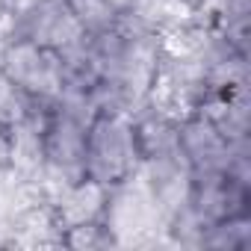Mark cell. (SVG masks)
Here are the masks:
<instances>
[{
	"label": "cell",
	"mask_w": 251,
	"mask_h": 251,
	"mask_svg": "<svg viewBox=\"0 0 251 251\" xmlns=\"http://www.w3.org/2000/svg\"><path fill=\"white\" fill-rule=\"evenodd\" d=\"M142 166L133 118L127 109H98L86 130L83 148V177L98 186H118L133 177Z\"/></svg>",
	"instance_id": "obj_1"
},
{
	"label": "cell",
	"mask_w": 251,
	"mask_h": 251,
	"mask_svg": "<svg viewBox=\"0 0 251 251\" xmlns=\"http://www.w3.org/2000/svg\"><path fill=\"white\" fill-rule=\"evenodd\" d=\"M62 3L71 12V18L77 21V27L83 30V36L106 33L121 21V15L106 3V0H62Z\"/></svg>",
	"instance_id": "obj_2"
},
{
	"label": "cell",
	"mask_w": 251,
	"mask_h": 251,
	"mask_svg": "<svg viewBox=\"0 0 251 251\" xmlns=\"http://www.w3.org/2000/svg\"><path fill=\"white\" fill-rule=\"evenodd\" d=\"M180 6H186V9H204L207 3H213V0H177Z\"/></svg>",
	"instance_id": "obj_3"
}]
</instances>
